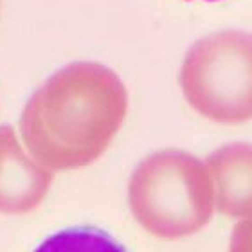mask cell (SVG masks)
<instances>
[{
    "instance_id": "3957f363",
    "label": "cell",
    "mask_w": 252,
    "mask_h": 252,
    "mask_svg": "<svg viewBox=\"0 0 252 252\" xmlns=\"http://www.w3.org/2000/svg\"><path fill=\"white\" fill-rule=\"evenodd\" d=\"M179 83L188 105L218 125L252 119V34L220 31L189 49Z\"/></svg>"
},
{
    "instance_id": "5b68a950",
    "label": "cell",
    "mask_w": 252,
    "mask_h": 252,
    "mask_svg": "<svg viewBox=\"0 0 252 252\" xmlns=\"http://www.w3.org/2000/svg\"><path fill=\"white\" fill-rule=\"evenodd\" d=\"M51 184L53 173L27 157L11 126H0V191H16L26 211H31Z\"/></svg>"
},
{
    "instance_id": "277c9868",
    "label": "cell",
    "mask_w": 252,
    "mask_h": 252,
    "mask_svg": "<svg viewBox=\"0 0 252 252\" xmlns=\"http://www.w3.org/2000/svg\"><path fill=\"white\" fill-rule=\"evenodd\" d=\"M205 166L213 180L216 211L231 218H252V144L218 148Z\"/></svg>"
},
{
    "instance_id": "7a4b0ae2",
    "label": "cell",
    "mask_w": 252,
    "mask_h": 252,
    "mask_svg": "<svg viewBox=\"0 0 252 252\" xmlns=\"http://www.w3.org/2000/svg\"><path fill=\"white\" fill-rule=\"evenodd\" d=\"M128 204L139 225L158 240H180L204 229L215 213L209 169L191 153L164 150L133 171Z\"/></svg>"
},
{
    "instance_id": "8992f818",
    "label": "cell",
    "mask_w": 252,
    "mask_h": 252,
    "mask_svg": "<svg viewBox=\"0 0 252 252\" xmlns=\"http://www.w3.org/2000/svg\"><path fill=\"white\" fill-rule=\"evenodd\" d=\"M34 252H128L117 238L94 225L67 227L43 240Z\"/></svg>"
},
{
    "instance_id": "52a82bcc",
    "label": "cell",
    "mask_w": 252,
    "mask_h": 252,
    "mask_svg": "<svg viewBox=\"0 0 252 252\" xmlns=\"http://www.w3.org/2000/svg\"><path fill=\"white\" fill-rule=\"evenodd\" d=\"M204 2H218V0H204Z\"/></svg>"
},
{
    "instance_id": "6da1fadb",
    "label": "cell",
    "mask_w": 252,
    "mask_h": 252,
    "mask_svg": "<svg viewBox=\"0 0 252 252\" xmlns=\"http://www.w3.org/2000/svg\"><path fill=\"white\" fill-rule=\"evenodd\" d=\"M128 110V95L114 70L101 63H70L27 101L20 131L45 169H78L110 146Z\"/></svg>"
}]
</instances>
